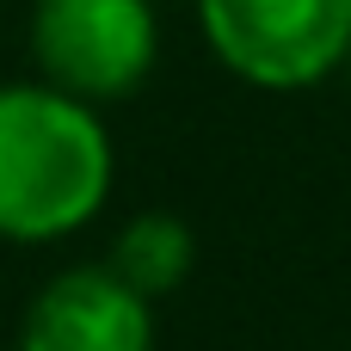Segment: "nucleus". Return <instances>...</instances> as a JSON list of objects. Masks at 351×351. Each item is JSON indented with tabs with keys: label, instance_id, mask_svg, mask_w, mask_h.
I'll return each instance as SVG.
<instances>
[{
	"label": "nucleus",
	"instance_id": "obj_1",
	"mask_svg": "<svg viewBox=\"0 0 351 351\" xmlns=\"http://www.w3.org/2000/svg\"><path fill=\"white\" fill-rule=\"evenodd\" d=\"M111 191V142L62 86H0V234L56 241Z\"/></svg>",
	"mask_w": 351,
	"mask_h": 351
},
{
	"label": "nucleus",
	"instance_id": "obj_2",
	"mask_svg": "<svg viewBox=\"0 0 351 351\" xmlns=\"http://www.w3.org/2000/svg\"><path fill=\"white\" fill-rule=\"evenodd\" d=\"M197 19L253 86H315L351 49V0H197Z\"/></svg>",
	"mask_w": 351,
	"mask_h": 351
},
{
	"label": "nucleus",
	"instance_id": "obj_3",
	"mask_svg": "<svg viewBox=\"0 0 351 351\" xmlns=\"http://www.w3.org/2000/svg\"><path fill=\"white\" fill-rule=\"evenodd\" d=\"M31 49L49 86L74 99H117L154 68L148 0H37Z\"/></svg>",
	"mask_w": 351,
	"mask_h": 351
},
{
	"label": "nucleus",
	"instance_id": "obj_4",
	"mask_svg": "<svg viewBox=\"0 0 351 351\" xmlns=\"http://www.w3.org/2000/svg\"><path fill=\"white\" fill-rule=\"evenodd\" d=\"M19 351H154L148 296H136L111 265L105 271H62L31 302Z\"/></svg>",
	"mask_w": 351,
	"mask_h": 351
},
{
	"label": "nucleus",
	"instance_id": "obj_5",
	"mask_svg": "<svg viewBox=\"0 0 351 351\" xmlns=\"http://www.w3.org/2000/svg\"><path fill=\"white\" fill-rule=\"evenodd\" d=\"M111 271L136 290V296H167L185 271H191V234L179 216H136L117 247H111Z\"/></svg>",
	"mask_w": 351,
	"mask_h": 351
},
{
	"label": "nucleus",
	"instance_id": "obj_6",
	"mask_svg": "<svg viewBox=\"0 0 351 351\" xmlns=\"http://www.w3.org/2000/svg\"><path fill=\"white\" fill-rule=\"evenodd\" d=\"M346 62H351V49H346Z\"/></svg>",
	"mask_w": 351,
	"mask_h": 351
}]
</instances>
